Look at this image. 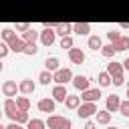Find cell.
I'll use <instances>...</instances> for the list:
<instances>
[{
  "label": "cell",
  "instance_id": "cell-17",
  "mask_svg": "<svg viewBox=\"0 0 129 129\" xmlns=\"http://www.w3.org/2000/svg\"><path fill=\"white\" fill-rule=\"evenodd\" d=\"M87 46H89L91 50H101V48H103V40H101V36H97V34L89 36V40H87Z\"/></svg>",
  "mask_w": 129,
  "mask_h": 129
},
{
  "label": "cell",
  "instance_id": "cell-42",
  "mask_svg": "<svg viewBox=\"0 0 129 129\" xmlns=\"http://www.w3.org/2000/svg\"><path fill=\"white\" fill-rule=\"evenodd\" d=\"M107 129H119V127H107Z\"/></svg>",
  "mask_w": 129,
  "mask_h": 129
},
{
  "label": "cell",
  "instance_id": "cell-25",
  "mask_svg": "<svg viewBox=\"0 0 129 129\" xmlns=\"http://www.w3.org/2000/svg\"><path fill=\"white\" fill-rule=\"evenodd\" d=\"M22 38L26 42H36V38H40V32H36L34 28H28L26 32H22Z\"/></svg>",
  "mask_w": 129,
  "mask_h": 129
},
{
  "label": "cell",
  "instance_id": "cell-3",
  "mask_svg": "<svg viewBox=\"0 0 129 129\" xmlns=\"http://www.w3.org/2000/svg\"><path fill=\"white\" fill-rule=\"evenodd\" d=\"M54 40H56V30L50 28V26H44L40 30V44L42 46H52Z\"/></svg>",
  "mask_w": 129,
  "mask_h": 129
},
{
  "label": "cell",
  "instance_id": "cell-34",
  "mask_svg": "<svg viewBox=\"0 0 129 129\" xmlns=\"http://www.w3.org/2000/svg\"><path fill=\"white\" fill-rule=\"evenodd\" d=\"M14 34H16V32H14L12 28H4V30L0 32V36H2V40H6V42H8V40H10V38H12Z\"/></svg>",
  "mask_w": 129,
  "mask_h": 129
},
{
  "label": "cell",
  "instance_id": "cell-20",
  "mask_svg": "<svg viewBox=\"0 0 129 129\" xmlns=\"http://www.w3.org/2000/svg\"><path fill=\"white\" fill-rule=\"evenodd\" d=\"M73 32H77V34L85 36V34H89V32H91V24H89V22H77V24L73 26Z\"/></svg>",
  "mask_w": 129,
  "mask_h": 129
},
{
  "label": "cell",
  "instance_id": "cell-30",
  "mask_svg": "<svg viewBox=\"0 0 129 129\" xmlns=\"http://www.w3.org/2000/svg\"><path fill=\"white\" fill-rule=\"evenodd\" d=\"M73 46H75V42H73V36H71V34L60 38V48H67V50H69V48H73Z\"/></svg>",
  "mask_w": 129,
  "mask_h": 129
},
{
  "label": "cell",
  "instance_id": "cell-27",
  "mask_svg": "<svg viewBox=\"0 0 129 129\" xmlns=\"http://www.w3.org/2000/svg\"><path fill=\"white\" fill-rule=\"evenodd\" d=\"M46 127V121H42V119H30L28 123H26V129H44Z\"/></svg>",
  "mask_w": 129,
  "mask_h": 129
},
{
  "label": "cell",
  "instance_id": "cell-37",
  "mask_svg": "<svg viewBox=\"0 0 129 129\" xmlns=\"http://www.w3.org/2000/svg\"><path fill=\"white\" fill-rule=\"evenodd\" d=\"M28 28H32L28 22H16V30H18V32H26Z\"/></svg>",
  "mask_w": 129,
  "mask_h": 129
},
{
  "label": "cell",
  "instance_id": "cell-38",
  "mask_svg": "<svg viewBox=\"0 0 129 129\" xmlns=\"http://www.w3.org/2000/svg\"><path fill=\"white\" fill-rule=\"evenodd\" d=\"M113 85H115V87H121V85H125V77H123V75H119V77H113Z\"/></svg>",
  "mask_w": 129,
  "mask_h": 129
},
{
  "label": "cell",
  "instance_id": "cell-8",
  "mask_svg": "<svg viewBox=\"0 0 129 129\" xmlns=\"http://www.w3.org/2000/svg\"><path fill=\"white\" fill-rule=\"evenodd\" d=\"M89 83H91V79H89L87 75H77V77H73V87H75L77 91H87V89H89Z\"/></svg>",
  "mask_w": 129,
  "mask_h": 129
},
{
  "label": "cell",
  "instance_id": "cell-19",
  "mask_svg": "<svg viewBox=\"0 0 129 129\" xmlns=\"http://www.w3.org/2000/svg\"><path fill=\"white\" fill-rule=\"evenodd\" d=\"M97 123L99 125H109L111 123V111H107V109H103V111H97Z\"/></svg>",
  "mask_w": 129,
  "mask_h": 129
},
{
  "label": "cell",
  "instance_id": "cell-23",
  "mask_svg": "<svg viewBox=\"0 0 129 129\" xmlns=\"http://www.w3.org/2000/svg\"><path fill=\"white\" fill-rule=\"evenodd\" d=\"M10 119H12V121H16V123H20V125H24V123H28V121H30L28 111H20V109H18V111H16Z\"/></svg>",
  "mask_w": 129,
  "mask_h": 129
},
{
  "label": "cell",
  "instance_id": "cell-4",
  "mask_svg": "<svg viewBox=\"0 0 129 129\" xmlns=\"http://www.w3.org/2000/svg\"><path fill=\"white\" fill-rule=\"evenodd\" d=\"M54 83L56 85H67V83H73V71L69 67H62L58 71H54Z\"/></svg>",
  "mask_w": 129,
  "mask_h": 129
},
{
  "label": "cell",
  "instance_id": "cell-7",
  "mask_svg": "<svg viewBox=\"0 0 129 129\" xmlns=\"http://www.w3.org/2000/svg\"><path fill=\"white\" fill-rule=\"evenodd\" d=\"M69 60H71L73 64H83V62H85V52H83L81 48L73 46V48H69Z\"/></svg>",
  "mask_w": 129,
  "mask_h": 129
},
{
  "label": "cell",
  "instance_id": "cell-11",
  "mask_svg": "<svg viewBox=\"0 0 129 129\" xmlns=\"http://www.w3.org/2000/svg\"><path fill=\"white\" fill-rule=\"evenodd\" d=\"M54 103H56L54 99L44 97V99H40V101H38V105H36V107H38V111H40V113H54Z\"/></svg>",
  "mask_w": 129,
  "mask_h": 129
},
{
  "label": "cell",
  "instance_id": "cell-41",
  "mask_svg": "<svg viewBox=\"0 0 129 129\" xmlns=\"http://www.w3.org/2000/svg\"><path fill=\"white\" fill-rule=\"evenodd\" d=\"M123 67H125V69L129 71V58H125V60H123Z\"/></svg>",
  "mask_w": 129,
  "mask_h": 129
},
{
  "label": "cell",
  "instance_id": "cell-40",
  "mask_svg": "<svg viewBox=\"0 0 129 129\" xmlns=\"http://www.w3.org/2000/svg\"><path fill=\"white\" fill-rule=\"evenodd\" d=\"M119 26H121V28H125V30H129V22H121Z\"/></svg>",
  "mask_w": 129,
  "mask_h": 129
},
{
  "label": "cell",
  "instance_id": "cell-44",
  "mask_svg": "<svg viewBox=\"0 0 129 129\" xmlns=\"http://www.w3.org/2000/svg\"><path fill=\"white\" fill-rule=\"evenodd\" d=\"M127 89H129V83H127Z\"/></svg>",
  "mask_w": 129,
  "mask_h": 129
},
{
  "label": "cell",
  "instance_id": "cell-35",
  "mask_svg": "<svg viewBox=\"0 0 129 129\" xmlns=\"http://www.w3.org/2000/svg\"><path fill=\"white\" fill-rule=\"evenodd\" d=\"M8 50H10V46H8V42H6V40H2V42H0V58H6V54H8Z\"/></svg>",
  "mask_w": 129,
  "mask_h": 129
},
{
  "label": "cell",
  "instance_id": "cell-13",
  "mask_svg": "<svg viewBox=\"0 0 129 129\" xmlns=\"http://www.w3.org/2000/svg\"><path fill=\"white\" fill-rule=\"evenodd\" d=\"M18 87H20V93H22V95H32V93L36 91V85H34L32 79H22V81L18 83Z\"/></svg>",
  "mask_w": 129,
  "mask_h": 129
},
{
  "label": "cell",
  "instance_id": "cell-5",
  "mask_svg": "<svg viewBox=\"0 0 129 129\" xmlns=\"http://www.w3.org/2000/svg\"><path fill=\"white\" fill-rule=\"evenodd\" d=\"M0 91L4 97H16V93H20V87L16 85V81H4Z\"/></svg>",
  "mask_w": 129,
  "mask_h": 129
},
{
  "label": "cell",
  "instance_id": "cell-22",
  "mask_svg": "<svg viewBox=\"0 0 129 129\" xmlns=\"http://www.w3.org/2000/svg\"><path fill=\"white\" fill-rule=\"evenodd\" d=\"M97 83H99V87H109V85L113 83V77H111L107 71H103V73L97 75Z\"/></svg>",
  "mask_w": 129,
  "mask_h": 129
},
{
  "label": "cell",
  "instance_id": "cell-21",
  "mask_svg": "<svg viewBox=\"0 0 129 129\" xmlns=\"http://www.w3.org/2000/svg\"><path fill=\"white\" fill-rule=\"evenodd\" d=\"M38 83L40 85H48V83H54V73L52 71H42L40 75H38Z\"/></svg>",
  "mask_w": 129,
  "mask_h": 129
},
{
  "label": "cell",
  "instance_id": "cell-10",
  "mask_svg": "<svg viewBox=\"0 0 129 129\" xmlns=\"http://www.w3.org/2000/svg\"><path fill=\"white\" fill-rule=\"evenodd\" d=\"M81 99H83V101H93V103H95V101L101 99V89H99V87H95V89L89 87L87 91H81Z\"/></svg>",
  "mask_w": 129,
  "mask_h": 129
},
{
  "label": "cell",
  "instance_id": "cell-33",
  "mask_svg": "<svg viewBox=\"0 0 129 129\" xmlns=\"http://www.w3.org/2000/svg\"><path fill=\"white\" fill-rule=\"evenodd\" d=\"M119 113H121L123 117H129V99H125V101H121V107H119Z\"/></svg>",
  "mask_w": 129,
  "mask_h": 129
},
{
  "label": "cell",
  "instance_id": "cell-36",
  "mask_svg": "<svg viewBox=\"0 0 129 129\" xmlns=\"http://www.w3.org/2000/svg\"><path fill=\"white\" fill-rule=\"evenodd\" d=\"M0 129H26V127H22L20 123L12 121V123H8V125H0Z\"/></svg>",
  "mask_w": 129,
  "mask_h": 129
},
{
  "label": "cell",
  "instance_id": "cell-28",
  "mask_svg": "<svg viewBox=\"0 0 129 129\" xmlns=\"http://www.w3.org/2000/svg\"><path fill=\"white\" fill-rule=\"evenodd\" d=\"M115 46H117V50L121 52V50H127L129 48V36H125V34H121V38L117 40V42H113Z\"/></svg>",
  "mask_w": 129,
  "mask_h": 129
},
{
  "label": "cell",
  "instance_id": "cell-18",
  "mask_svg": "<svg viewBox=\"0 0 129 129\" xmlns=\"http://www.w3.org/2000/svg\"><path fill=\"white\" fill-rule=\"evenodd\" d=\"M117 52H119V50H117V46H115L113 42H109V44H103V48H101V54H103L105 58H113Z\"/></svg>",
  "mask_w": 129,
  "mask_h": 129
},
{
  "label": "cell",
  "instance_id": "cell-29",
  "mask_svg": "<svg viewBox=\"0 0 129 129\" xmlns=\"http://www.w3.org/2000/svg\"><path fill=\"white\" fill-rule=\"evenodd\" d=\"M16 105H18L20 111H28V109H30V101H28V97H16Z\"/></svg>",
  "mask_w": 129,
  "mask_h": 129
},
{
  "label": "cell",
  "instance_id": "cell-9",
  "mask_svg": "<svg viewBox=\"0 0 129 129\" xmlns=\"http://www.w3.org/2000/svg\"><path fill=\"white\" fill-rule=\"evenodd\" d=\"M67 97H69L67 85H54V87H52V99H54L56 103H64Z\"/></svg>",
  "mask_w": 129,
  "mask_h": 129
},
{
  "label": "cell",
  "instance_id": "cell-2",
  "mask_svg": "<svg viewBox=\"0 0 129 129\" xmlns=\"http://www.w3.org/2000/svg\"><path fill=\"white\" fill-rule=\"evenodd\" d=\"M97 103H93V101H83L81 105H79V109H77V115L81 117V119H89V117H93V115H97Z\"/></svg>",
  "mask_w": 129,
  "mask_h": 129
},
{
  "label": "cell",
  "instance_id": "cell-1",
  "mask_svg": "<svg viewBox=\"0 0 129 129\" xmlns=\"http://www.w3.org/2000/svg\"><path fill=\"white\" fill-rule=\"evenodd\" d=\"M46 127H48V129H71L73 123H71L69 117H62V115H48Z\"/></svg>",
  "mask_w": 129,
  "mask_h": 129
},
{
  "label": "cell",
  "instance_id": "cell-26",
  "mask_svg": "<svg viewBox=\"0 0 129 129\" xmlns=\"http://www.w3.org/2000/svg\"><path fill=\"white\" fill-rule=\"evenodd\" d=\"M44 64H46V69H48V71H52V73L60 69V62H58V58H56V56H48V58L44 60Z\"/></svg>",
  "mask_w": 129,
  "mask_h": 129
},
{
  "label": "cell",
  "instance_id": "cell-32",
  "mask_svg": "<svg viewBox=\"0 0 129 129\" xmlns=\"http://www.w3.org/2000/svg\"><path fill=\"white\" fill-rule=\"evenodd\" d=\"M107 38H109V42H117V40L121 38V32L115 30V28H111V30L107 32Z\"/></svg>",
  "mask_w": 129,
  "mask_h": 129
},
{
  "label": "cell",
  "instance_id": "cell-16",
  "mask_svg": "<svg viewBox=\"0 0 129 129\" xmlns=\"http://www.w3.org/2000/svg\"><path fill=\"white\" fill-rule=\"evenodd\" d=\"M73 26H75V24H71V22H60V24L54 28V30H56V36H60V38H62V36H69V34L73 32Z\"/></svg>",
  "mask_w": 129,
  "mask_h": 129
},
{
  "label": "cell",
  "instance_id": "cell-31",
  "mask_svg": "<svg viewBox=\"0 0 129 129\" xmlns=\"http://www.w3.org/2000/svg\"><path fill=\"white\" fill-rule=\"evenodd\" d=\"M38 52V48H36V42H26V46H24V54H28V56H34Z\"/></svg>",
  "mask_w": 129,
  "mask_h": 129
},
{
  "label": "cell",
  "instance_id": "cell-24",
  "mask_svg": "<svg viewBox=\"0 0 129 129\" xmlns=\"http://www.w3.org/2000/svg\"><path fill=\"white\" fill-rule=\"evenodd\" d=\"M79 105H81V97H77V95H69L64 99V107L67 109H79Z\"/></svg>",
  "mask_w": 129,
  "mask_h": 129
},
{
  "label": "cell",
  "instance_id": "cell-15",
  "mask_svg": "<svg viewBox=\"0 0 129 129\" xmlns=\"http://www.w3.org/2000/svg\"><path fill=\"white\" fill-rule=\"evenodd\" d=\"M16 111H18L16 99H14V97H6V99H4V113H6L8 117H12Z\"/></svg>",
  "mask_w": 129,
  "mask_h": 129
},
{
  "label": "cell",
  "instance_id": "cell-14",
  "mask_svg": "<svg viewBox=\"0 0 129 129\" xmlns=\"http://www.w3.org/2000/svg\"><path fill=\"white\" fill-rule=\"evenodd\" d=\"M119 107H121V99H119V95H109L107 101H105V109L111 111V113H115V111H119Z\"/></svg>",
  "mask_w": 129,
  "mask_h": 129
},
{
  "label": "cell",
  "instance_id": "cell-12",
  "mask_svg": "<svg viewBox=\"0 0 129 129\" xmlns=\"http://www.w3.org/2000/svg\"><path fill=\"white\" fill-rule=\"evenodd\" d=\"M123 71H125L123 62H119V60H115V58L107 64V73H109L111 77H119V75H123Z\"/></svg>",
  "mask_w": 129,
  "mask_h": 129
},
{
  "label": "cell",
  "instance_id": "cell-43",
  "mask_svg": "<svg viewBox=\"0 0 129 129\" xmlns=\"http://www.w3.org/2000/svg\"><path fill=\"white\" fill-rule=\"evenodd\" d=\"M127 99H129V89H127Z\"/></svg>",
  "mask_w": 129,
  "mask_h": 129
},
{
  "label": "cell",
  "instance_id": "cell-6",
  "mask_svg": "<svg viewBox=\"0 0 129 129\" xmlns=\"http://www.w3.org/2000/svg\"><path fill=\"white\" fill-rule=\"evenodd\" d=\"M8 46H10V50L12 52H24V46H26V40L22 38V36H12L10 40H8Z\"/></svg>",
  "mask_w": 129,
  "mask_h": 129
},
{
  "label": "cell",
  "instance_id": "cell-39",
  "mask_svg": "<svg viewBox=\"0 0 129 129\" xmlns=\"http://www.w3.org/2000/svg\"><path fill=\"white\" fill-rule=\"evenodd\" d=\"M97 125L99 123H95V121H87L85 123V129H97Z\"/></svg>",
  "mask_w": 129,
  "mask_h": 129
}]
</instances>
